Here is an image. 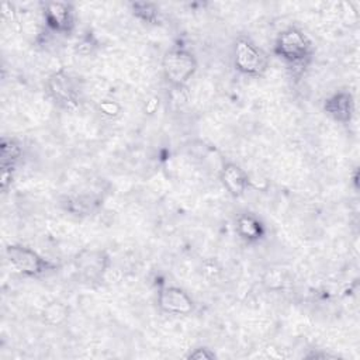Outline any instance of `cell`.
<instances>
[{"label":"cell","instance_id":"cell-5","mask_svg":"<svg viewBox=\"0 0 360 360\" xmlns=\"http://www.w3.org/2000/svg\"><path fill=\"white\" fill-rule=\"evenodd\" d=\"M45 89L49 98L63 110H75L80 104V93L76 82L63 69L49 75L45 82Z\"/></svg>","mask_w":360,"mask_h":360},{"label":"cell","instance_id":"cell-1","mask_svg":"<svg viewBox=\"0 0 360 360\" xmlns=\"http://www.w3.org/2000/svg\"><path fill=\"white\" fill-rule=\"evenodd\" d=\"M273 52L292 68H304L312 58L314 48L309 38L297 27L283 30L274 41Z\"/></svg>","mask_w":360,"mask_h":360},{"label":"cell","instance_id":"cell-13","mask_svg":"<svg viewBox=\"0 0 360 360\" xmlns=\"http://www.w3.org/2000/svg\"><path fill=\"white\" fill-rule=\"evenodd\" d=\"M42 322L49 326H58L69 318V307L60 301H52L42 309Z\"/></svg>","mask_w":360,"mask_h":360},{"label":"cell","instance_id":"cell-4","mask_svg":"<svg viewBox=\"0 0 360 360\" xmlns=\"http://www.w3.org/2000/svg\"><path fill=\"white\" fill-rule=\"evenodd\" d=\"M233 68L250 77L263 76L269 68V56L250 38L239 37L233 44L232 51Z\"/></svg>","mask_w":360,"mask_h":360},{"label":"cell","instance_id":"cell-8","mask_svg":"<svg viewBox=\"0 0 360 360\" xmlns=\"http://www.w3.org/2000/svg\"><path fill=\"white\" fill-rule=\"evenodd\" d=\"M76 269L90 280H98L110 266V256L104 250L84 249L75 257Z\"/></svg>","mask_w":360,"mask_h":360},{"label":"cell","instance_id":"cell-14","mask_svg":"<svg viewBox=\"0 0 360 360\" xmlns=\"http://www.w3.org/2000/svg\"><path fill=\"white\" fill-rule=\"evenodd\" d=\"M131 11L132 14L146 22V24H159L160 22V14H159V8L156 4L149 3V1H134L131 3Z\"/></svg>","mask_w":360,"mask_h":360},{"label":"cell","instance_id":"cell-15","mask_svg":"<svg viewBox=\"0 0 360 360\" xmlns=\"http://www.w3.org/2000/svg\"><path fill=\"white\" fill-rule=\"evenodd\" d=\"M97 107H98V111L107 118H117L122 111V107L120 103L114 100H107V98L101 100Z\"/></svg>","mask_w":360,"mask_h":360},{"label":"cell","instance_id":"cell-9","mask_svg":"<svg viewBox=\"0 0 360 360\" xmlns=\"http://www.w3.org/2000/svg\"><path fill=\"white\" fill-rule=\"evenodd\" d=\"M323 111L335 121L347 124L354 114V98L350 91L338 90L323 100Z\"/></svg>","mask_w":360,"mask_h":360},{"label":"cell","instance_id":"cell-7","mask_svg":"<svg viewBox=\"0 0 360 360\" xmlns=\"http://www.w3.org/2000/svg\"><path fill=\"white\" fill-rule=\"evenodd\" d=\"M158 307L165 314L186 316L194 311L195 304L186 290L176 285H166L158 292Z\"/></svg>","mask_w":360,"mask_h":360},{"label":"cell","instance_id":"cell-10","mask_svg":"<svg viewBox=\"0 0 360 360\" xmlns=\"http://www.w3.org/2000/svg\"><path fill=\"white\" fill-rule=\"evenodd\" d=\"M22 155L21 145L13 138H3L0 142V165H1V177L0 186L3 191H7L8 186L13 181V172Z\"/></svg>","mask_w":360,"mask_h":360},{"label":"cell","instance_id":"cell-18","mask_svg":"<svg viewBox=\"0 0 360 360\" xmlns=\"http://www.w3.org/2000/svg\"><path fill=\"white\" fill-rule=\"evenodd\" d=\"M159 107V98L158 97H150L146 104H145V112L148 114H153Z\"/></svg>","mask_w":360,"mask_h":360},{"label":"cell","instance_id":"cell-16","mask_svg":"<svg viewBox=\"0 0 360 360\" xmlns=\"http://www.w3.org/2000/svg\"><path fill=\"white\" fill-rule=\"evenodd\" d=\"M97 46V42L90 34L83 35L77 42H76V52L80 55H89L93 52V49Z\"/></svg>","mask_w":360,"mask_h":360},{"label":"cell","instance_id":"cell-17","mask_svg":"<svg viewBox=\"0 0 360 360\" xmlns=\"http://www.w3.org/2000/svg\"><path fill=\"white\" fill-rule=\"evenodd\" d=\"M217 354L208 349V347H197L191 350L188 354H186V359H194V360H212Z\"/></svg>","mask_w":360,"mask_h":360},{"label":"cell","instance_id":"cell-2","mask_svg":"<svg viewBox=\"0 0 360 360\" xmlns=\"http://www.w3.org/2000/svg\"><path fill=\"white\" fill-rule=\"evenodd\" d=\"M197 68L198 63L194 53L181 45L169 48L162 58L165 82L174 89L184 87L195 75Z\"/></svg>","mask_w":360,"mask_h":360},{"label":"cell","instance_id":"cell-3","mask_svg":"<svg viewBox=\"0 0 360 360\" xmlns=\"http://www.w3.org/2000/svg\"><path fill=\"white\" fill-rule=\"evenodd\" d=\"M6 259L11 270L22 277H39L58 267L56 263L20 243H13L6 248Z\"/></svg>","mask_w":360,"mask_h":360},{"label":"cell","instance_id":"cell-6","mask_svg":"<svg viewBox=\"0 0 360 360\" xmlns=\"http://www.w3.org/2000/svg\"><path fill=\"white\" fill-rule=\"evenodd\" d=\"M42 15L49 31L69 35L75 28V10L63 1H48L42 4Z\"/></svg>","mask_w":360,"mask_h":360},{"label":"cell","instance_id":"cell-11","mask_svg":"<svg viewBox=\"0 0 360 360\" xmlns=\"http://www.w3.org/2000/svg\"><path fill=\"white\" fill-rule=\"evenodd\" d=\"M219 180L232 197H242L250 186L248 173L236 163L228 162L219 170Z\"/></svg>","mask_w":360,"mask_h":360},{"label":"cell","instance_id":"cell-12","mask_svg":"<svg viewBox=\"0 0 360 360\" xmlns=\"http://www.w3.org/2000/svg\"><path fill=\"white\" fill-rule=\"evenodd\" d=\"M235 229L238 236L246 243H257L266 235L264 224L253 214H239L235 221Z\"/></svg>","mask_w":360,"mask_h":360}]
</instances>
